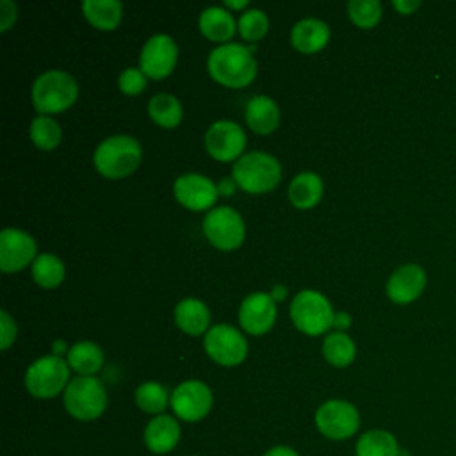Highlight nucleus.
Segmentation results:
<instances>
[{
	"mask_svg": "<svg viewBox=\"0 0 456 456\" xmlns=\"http://www.w3.org/2000/svg\"><path fill=\"white\" fill-rule=\"evenodd\" d=\"M208 75L226 87H246L256 77V61L249 48L239 43H224L208 53Z\"/></svg>",
	"mask_w": 456,
	"mask_h": 456,
	"instance_id": "1",
	"label": "nucleus"
},
{
	"mask_svg": "<svg viewBox=\"0 0 456 456\" xmlns=\"http://www.w3.org/2000/svg\"><path fill=\"white\" fill-rule=\"evenodd\" d=\"M141 144L130 135H112L94 150V167L105 178H123L132 175L141 164Z\"/></svg>",
	"mask_w": 456,
	"mask_h": 456,
	"instance_id": "2",
	"label": "nucleus"
},
{
	"mask_svg": "<svg viewBox=\"0 0 456 456\" xmlns=\"http://www.w3.org/2000/svg\"><path fill=\"white\" fill-rule=\"evenodd\" d=\"M233 182L249 194L273 191L281 180L280 162L264 151H251L235 160L232 167Z\"/></svg>",
	"mask_w": 456,
	"mask_h": 456,
	"instance_id": "3",
	"label": "nucleus"
},
{
	"mask_svg": "<svg viewBox=\"0 0 456 456\" xmlns=\"http://www.w3.org/2000/svg\"><path fill=\"white\" fill-rule=\"evenodd\" d=\"M78 86L75 78L61 69H48L41 73L32 86V103L43 114L62 112L75 103Z\"/></svg>",
	"mask_w": 456,
	"mask_h": 456,
	"instance_id": "4",
	"label": "nucleus"
},
{
	"mask_svg": "<svg viewBox=\"0 0 456 456\" xmlns=\"http://www.w3.org/2000/svg\"><path fill=\"white\" fill-rule=\"evenodd\" d=\"M335 312L328 297L317 290H301L290 303V319L305 335H321L333 328Z\"/></svg>",
	"mask_w": 456,
	"mask_h": 456,
	"instance_id": "5",
	"label": "nucleus"
},
{
	"mask_svg": "<svg viewBox=\"0 0 456 456\" xmlns=\"http://www.w3.org/2000/svg\"><path fill=\"white\" fill-rule=\"evenodd\" d=\"M64 406L78 420H94L107 406V392L94 376H78L64 390Z\"/></svg>",
	"mask_w": 456,
	"mask_h": 456,
	"instance_id": "6",
	"label": "nucleus"
},
{
	"mask_svg": "<svg viewBox=\"0 0 456 456\" xmlns=\"http://www.w3.org/2000/svg\"><path fill=\"white\" fill-rule=\"evenodd\" d=\"M69 383V365L55 354L37 358L25 372V388L39 399L55 397Z\"/></svg>",
	"mask_w": 456,
	"mask_h": 456,
	"instance_id": "7",
	"label": "nucleus"
},
{
	"mask_svg": "<svg viewBox=\"0 0 456 456\" xmlns=\"http://www.w3.org/2000/svg\"><path fill=\"white\" fill-rule=\"evenodd\" d=\"M203 233L212 246L223 251L242 244L246 228L240 214L232 207H216L203 219Z\"/></svg>",
	"mask_w": 456,
	"mask_h": 456,
	"instance_id": "8",
	"label": "nucleus"
},
{
	"mask_svg": "<svg viewBox=\"0 0 456 456\" xmlns=\"http://www.w3.org/2000/svg\"><path fill=\"white\" fill-rule=\"evenodd\" d=\"M207 354L224 367L239 365L248 354V342L242 333L230 324H216L208 328L203 340Z\"/></svg>",
	"mask_w": 456,
	"mask_h": 456,
	"instance_id": "9",
	"label": "nucleus"
},
{
	"mask_svg": "<svg viewBox=\"0 0 456 456\" xmlns=\"http://www.w3.org/2000/svg\"><path fill=\"white\" fill-rule=\"evenodd\" d=\"M317 429L331 440H346L353 436L360 426L358 410L342 399H331L319 406L315 413Z\"/></svg>",
	"mask_w": 456,
	"mask_h": 456,
	"instance_id": "10",
	"label": "nucleus"
},
{
	"mask_svg": "<svg viewBox=\"0 0 456 456\" xmlns=\"http://www.w3.org/2000/svg\"><path fill=\"white\" fill-rule=\"evenodd\" d=\"M205 148L219 162L239 160L246 148V134L233 121H216L205 134Z\"/></svg>",
	"mask_w": 456,
	"mask_h": 456,
	"instance_id": "11",
	"label": "nucleus"
},
{
	"mask_svg": "<svg viewBox=\"0 0 456 456\" xmlns=\"http://www.w3.org/2000/svg\"><path fill=\"white\" fill-rule=\"evenodd\" d=\"M178 46L167 34L151 36L139 55V69L150 78H164L167 77L176 64Z\"/></svg>",
	"mask_w": 456,
	"mask_h": 456,
	"instance_id": "12",
	"label": "nucleus"
},
{
	"mask_svg": "<svg viewBox=\"0 0 456 456\" xmlns=\"http://www.w3.org/2000/svg\"><path fill=\"white\" fill-rule=\"evenodd\" d=\"M171 408L182 420L196 422L210 411L212 392L203 381H183L171 394Z\"/></svg>",
	"mask_w": 456,
	"mask_h": 456,
	"instance_id": "13",
	"label": "nucleus"
},
{
	"mask_svg": "<svg viewBox=\"0 0 456 456\" xmlns=\"http://www.w3.org/2000/svg\"><path fill=\"white\" fill-rule=\"evenodd\" d=\"M36 240L18 230L4 228L0 233V269L4 273H18L36 260Z\"/></svg>",
	"mask_w": 456,
	"mask_h": 456,
	"instance_id": "14",
	"label": "nucleus"
},
{
	"mask_svg": "<svg viewBox=\"0 0 456 456\" xmlns=\"http://www.w3.org/2000/svg\"><path fill=\"white\" fill-rule=\"evenodd\" d=\"M175 198L180 205H183L189 210H207L214 207L217 200V185L198 173H187L176 178L173 185Z\"/></svg>",
	"mask_w": 456,
	"mask_h": 456,
	"instance_id": "15",
	"label": "nucleus"
},
{
	"mask_svg": "<svg viewBox=\"0 0 456 456\" xmlns=\"http://www.w3.org/2000/svg\"><path fill=\"white\" fill-rule=\"evenodd\" d=\"M276 321V301L267 292L249 294L239 308V322L251 335L267 333Z\"/></svg>",
	"mask_w": 456,
	"mask_h": 456,
	"instance_id": "16",
	"label": "nucleus"
},
{
	"mask_svg": "<svg viewBox=\"0 0 456 456\" xmlns=\"http://www.w3.org/2000/svg\"><path fill=\"white\" fill-rule=\"evenodd\" d=\"M426 281V271L420 265L404 264L390 274L387 281V296L397 305L411 303L422 294Z\"/></svg>",
	"mask_w": 456,
	"mask_h": 456,
	"instance_id": "17",
	"label": "nucleus"
},
{
	"mask_svg": "<svg viewBox=\"0 0 456 456\" xmlns=\"http://www.w3.org/2000/svg\"><path fill=\"white\" fill-rule=\"evenodd\" d=\"M330 41V27L317 18L299 20L290 30V43L301 53L322 50Z\"/></svg>",
	"mask_w": 456,
	"mask_h": 456,
	"instance_id": "18",
	"label": "nucleus"
},
{
	"mask_svg": "<svg viewBox=\"0 0 456 456\" xmlns=\"http://www.w3.org/2000/svg\"><path fill=\"white\" fill-rule=\"evenodd\" d=\"M180 438V426L169 415H157L144 429V444L155 454L169 452Z\"/></svg>",
	"mask_w": 456,
	"mask_h": 456,
	"instance_id": "19",
	"label": "nucleus"
},
{
	"mask_svg": "<svg viewBox=\"0 0 456 456\" xmlns=\"http://www.w3.org/2000/svg\"><path fill=\"white\" fill-rule=\"evenodd\" d=\"M246 123L256 134H271L280 125V109L273 98L256 94L246 105Z\"/></svg>",
	"mask_w": 456,
	"mask_h": 456,
	"instance_id": "20",
	"label": "nucleus"
},
{
	"mask_svg": "<svg viewBox=\"0 0 456 456\" xmlns=\"http://www.w3.org/2000/svg\"><path fill=\"white\" fill-rule=\"evenodd\" d=\"M175 321L178 328L187 335H201L208 331L210 312L200 299L185 297L175 308Z\"/></svg>",
	"mask_w": 456,
	"mask_h": 456,
	"instance_id": "21",
	"label": "nucleus"
},
{
	"mask_svg": "<svg viewBox=\"0 0 456 456\" xmlns=\"http://www.w3.org/2000/svg\"><path fill=\"white\" fill-rule=\"evenodd\" d=\"M200 32L216 43L228 41L235 34L233 16L223 7H207L198 20Z\"/></svg>",
	"mask_w": 456,
	"mask_h": 456,
	"instance_id": "22",
	"label": "nucleus"
},
{
	"mask_svg": "<svg viewBox=\"0 0 456 456\" xmlns=\"http://www.w3.org/2000/svg\"><path fill=\"white\" fill-rule=\"evenodd\" d=\"M322 198V180L314 171L294 176L289 185V200L297 208H312Z\"/></svg>",
	"mask_w": 456,
	"mask_h": 456,
	"instance_id": "23",
	"label": "nucleus"
},
{
	"mask_svg": "<svg viewBox=\"0 0 456 456\" xmlns=\"http://www.w3.org/2000/svg\"><path fill=\"white\" fill-rule=\"evenodd\" d=\"M66 362L80 376H93L103 365V351L89 340H80L68 349Z\"/></svg>",
	"mask_w": 456,
	"mask_h": 456,
	"instance_id": "24",
	"label": "nucleus"
},
{
	"mask_svg": "<svg viewBox=\"0 0 456 456\" xmlns=\"http://www.w3.org/2000/svg\"><path fill=\"white\" fill-rule=\"evenodd\" d=\"M82 12L94 28L114 30L121 21L123 5L118 0H86Z\"/></svg>",
	"mask_w": 456,
	"mask_h": 456,
	"instance_id": "25",
	"label": "nucleus"
},
{
	"mask_svg": "<svg viewBox=\"0 0 456 456\" xmlns=\"http://www.w3.org/2000/svg\"><path fill=\"white\" fill-rule=\"evenodd\" d=\"M150 118L162 128H175L182 121V105L176 96L169 93H159L151 96L148 103Z\"/></svg>",
	"mask_w": 456,
	"mask_h": 456,
	"instance_id": "26",
	"label": "nucleus"
},
{
	"mask_svg": "<svg viewBox=\"0 0 456 456\" xmlns=\"http://www.w3.org/2000/svg\"><path fill=\"white\" fill-rule=\"evenodd\" d=\"M401 449L392 433L372 429L363 433L356 444V456H399Z\"/></svg>",
	"mask_w": 456,
	"mask_h": 456,
	"instance_id": "27",
	"label": "nucleus"
},
{
	"mask_svg": "<svg viewBox=\"0 0 456 456\" xmlns=\"http://www.w3.org/2000/svg\"><path fill=\"white\" fill-rule=\"evenodd\" d=\"M64 264L52 253H41L32 262V278L43 289H55L64 280Z\"/></svg>",
	"mask_w": 456,
	"mask_h": 456,
	"instance_id": "28",
	"label": "nucleus"
},
{
	"mask_svg": "<svg viewBox=\"0 0 456 456\" xmlns=\"http://www.w3.org/2000/svg\"><path fill=\"white\" fill-rule=\"evenodd\" d=\"M322 354L328 363L335 367H347L354 360L356 346L344 331H333L322 342Z\"/></svg>",
	"mask_w": 456,
	"mask_h": 456,
	"instance_id": "29",
	"label": "nucleus"
},
{
	"mask_svg": "<svg viewBox=\"0 0 456 456\" xmlns=\"http://www.w3.org/2000/svg\"><path fill=\"white\" fill-rule=\"evenodd\" d=\"M135 403L146 413H162L171 403L167 390L157 381H146L135 390Z\"/></svg>",
	"mask_w": 456,
	"mask_h": 456,
	"instance_id": "30",
	"label": "nucleus"
},
{
	"mask_svg": "<svg viewBox=\"0 0 456 456\" xmlns=\"http://www.w3.org/2000/svg\"><path fill=\"white\" fill-rule=\"evenodd\" d=\"M30 139L39 150H53L61 142V126L50 116H37L30 123Z\"/></svg>",
	"mask_w": 456,
	"mask_h": 456,
	"instance_id": "31",
	"label": "nucleus"
},
{
	"mask_svg": "<svg viewBox=\"0 0 456 456\" xmlns=\"http://www.w3.org/2000/svg\"><path fill=\"white\" fill-rule=\"evenodd\" d=\"M347 14L356 27L372 28L381 20V4L378 0H351Z\"/></svg>",
	"mask_w": 456,
	"mask_h": 456,
	"instance_id": "32",
	"label": "nucleus"
},
{
	"mask_svg": "<svg viewBox=\"0 0 456 456\" xmlns=\"http://www.w3.org/2000/svg\"><path fill=\"white\" fill-rule=\"evenodd\" d=\"M239 34L246 41H258L267 34L269 28V18L260 9H249L240 14L237 23Z\"/></svg>",
	"mask_w": 456,
	"mask_h": 456,
	"instance_id": "33",
	"label": "nucleus"
},
{
	"mask_svg": "<svg viewBox=\"0 0 456 456\" xmlns=\"http://www.w3.org/2000/svg\"><path fill=\"white\" fill-rule=\"evenodd\" d=\"M118 86L123 94L137 96L146 87V75L139 68H126L118 78Z\"/></svg>",
	"mask_w": 456,
	"mask_h": 456,
	"instance_id": "34",
	"label": "nucleus"
},
{
	"mask_svg": "<svg viewBox=\"0 0 456 456\" xmlns=\"http://www.w3.org/2000/svg\"><path fill=\"white\" fill-rule=\"evenodd\" d=\"M0 319H2V342H0V347L5 351V349L14 342V337H16V322H14V319L9 315L7 310H2V312H0Z\"/></svg>",
	"mask_w": 456,
	"mask_h": 456,
	"instance_id": "35",
	"label": "nucleus"
},
{
	"mask_svg": "<svg viewBox=\"0 0 456 456\" xmlns=\"http://www.w3.org/2000/svg\"><path fill=\"white\" fill-rule=\"evenodd\" d=\"M18 18V7L11 0L0 2V32H5Z\"/></svg>",
	"mask_w": 456,
	"mask_h": 456,
	"instance_id": "36",
	"label": "nucleus"
},
{
	"mask_svg": "<svg viewBox=\"0 0 456 456\" xmlns=\"http://www.w3.org/2000/svg\"><path fill=\"white\" fill-rule=\"evenodd\" d=\"M392 5H394L401 14H411L415 9L420 7V2H417V0H395Z\"/></svg>",
	"mask_w": 456,
	"mask_h": 456,
	"instance_id": "37",
	"label": "nucleus"
},
{
	"mask_svg": "<svg viewBox=\"0 0 456 456\" xmlns=\"http://www.w3.org/2000/svg\"><path fill=\"white\" fill-rule=\"evenodd\" d=\"M349 326H351V317H349V314H346V312H335L333 328H335L337 331H344V330H347Z\"/></svg>",
	"mask_w": 456,
	"mask_h": 456,
	"instance_id": "38",
	"label": "nucleus"
},
{
	"mask_svg": "<svg viewBox=\"0 0 456 456\" xmlns=\"http://www.w3.org/2000/svg\"><path fill=\"white\" fill-rule=\"evenodd\" d=\"M264 456H299L294 449H290V447H283V445H280V447H273V449H269Z\"/></svg>",
	"mask_w": 456,
	"mask_h": 456,
	"instance_id": "39",
	"label": "nucleus"
},
{
	"mask_svg": "<svg viewBox=\"0 0 456 456\" xmlns=\"http://www.w3.org/2000/svg\"><path fill=\"white\" fill-rule=\"evenodd\" d=\"M285 296H287V289H285V285H274L273 289H271V297L274 299V301H283L285 299Z\"/></svg>",
	"mask_w": 456,
	"mask_h": 456,
	"instance_id": "40",
	"label": "nucleus"
},
{
	"mask_svg": "<svg viewBox=\"0 0 456 456\" xmlns=\"http://www.w3.org/2000/svg\"><path fill=\"white\" fill-rule=\"evenodd\" d=\"M235 182H233V178L232 180H223L219 185H217V191L221 192V194H230V192H233V189H235Z\"/></svg>",
	"mask_w": 456,
	"mask_h": 456,
	"instance_id": "41",
	"label": "nucleus"
},
{
	"mask_svg": "<svg viewBox=\"0 0 456 456\" xmlns=\"http://www.w3.org/2000/svg\"><path fill=\"white\" fill-rule=\"evenodd\" d=\"M224 5L228 9H242L248 5V0H224Z\"/></svg>",
	"mask_w": 456,
	"mask_h": 456,
	"instance_id": "42",
	"label": "nucleus"
},
{
	"mask_svg": "<svg viewBox=\"0 0 456 456\" xmlns=\"http://www.w3.org/2000/svg\"><path fill=\"white\" fill-rule=\"evenodd\" d=\"M62 351H66V344H64L62 340H55V342H53V354H55V356H61Z\"/></svg>",
	"mask_w": 456,
	"mask_h": 456,
	"instance_id": "43",
	"label": "nucleus"
}]
</instances>
